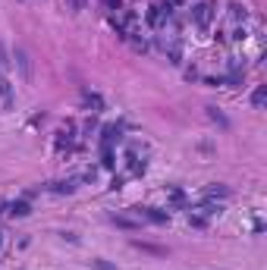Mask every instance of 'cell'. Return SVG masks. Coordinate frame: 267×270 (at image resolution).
Returning <instances> with one entry per match:
<instances>
[{
  "label": "cell",
  "mask_w": 267,
  "mask_h": 270,
  "mask_svg": "<svg viewBox=\"0 0 267 270\" xmlns=\"http://www.w3.org/2000/svg\"><path fill=\"white\" fill-rule=\"evenodd\" d=\"M211 19H214V4L198 0V4L192 7V22H195L198 29H207V26H211Z\"/></svg>",
  "instance_id": "obj_1"
},
{
  "label": "cell",
  "mask_w": 267,
  "mask_h": 270,
  "mask_svg": "<svg viewBox=\"0 0 267 270\" xmlns=\"http://www.w3.org/2000/svg\"><path fill=\"white\" fill-rule=\"evenodd\" d=\"M0 98H4V107H13V85L0 76Z\"/></svg>",
  "instance_id": "obj_2"
},
{
  "label": "cell",
  "mask_w": 267,
  "mask_h": 270,
  "mask_svg": "<svg viewBox=\"0 0 267 270\" xmlns=\"http://www.w3.org/2000/svg\"><path fill=\"white\" fill-rule=\"evenodd\" d=\"M245 19H248V10L245 7H239V4L229 7V22H245Z\"/></svg>",
  "instance_id": "obj_3"
},
{
  "label": "cell",
  "mask_w": 267,
  "mask_h": 270,
  "mask_svg": "<svg viewBox=\"0 0 267 270\" xmlns=\"http://www.w3.org/2000/svg\"><path fill=\"white\" fill-rule=\"evenodd\" d=\"M264 101H267V91H264V85H261V88H254V95H251V104H254V107L261 110V107H264Z\"/></svg>",
  "instance_id": "obj_4"
},
{
  "label": "cell",
  "mask_w": 267,
  "mask_h": 270,
  "mask_svg": "<svg viewBox=\"0 0 267 270\" xmlns=\"http://www.w3.org/2000/svg\"><path fill=\"white\" fill-rule=\"evenodd\" d=\"M85 104H88V107H95V110H104L101 95H91V91H85Z\"/></svg>",
  "instance_id": "obj_5"
},
{
  "label": "cell",
  "mask_w": 267,
  "mask_h": 270,
  "mask_svg": "<svg viewBox=\"0 0 267 270\" xmlns=\"http://www.w3.org/2000/svg\"><path fill=\"white\" fill-rule=\"evenodd\" d=\"M226 195H229L226 185H211V189H207V198H226Z\"/></svg>",
  "instance_id": "obj_6"
},
{
  "label": "cell",
  "mask_w": 267,
  "mask_h": 270,
  "mask_svg": "<svg viewBox=\"0 0 267 270\" xmlns=\"http://www.w3.org/2000/svg\"><path fill=\"white\" fill-rule=\"evenodd\" d=\"M113 223H117V226H126V229H135V226H138V223L129 220V217H113Z\"/></svg>",
  "instance_id": "obj_7"
},
{
  "label": "cell",
  "mask_w": 267,
  "mask_h": 270,
  "mask_svg": "<svg viewBox=\"0 0 267 270\" xmlns=\"http://www.w3.org/2000/svg\"><path fill=\"white\" fill-rule=\"evenodd\" d=\"M85 4H88V0H66V7L73 10V13H82V10H85Z\"/></svg>",
  "instance_id": "obj_8"
},
{
  "label": "cell",
  "mask_w": 267,
  "mask_h": 270,
  "mask_svg": "<svg viewBox=\"0 0 267 270\" xmlns=\"http://www.w3.org/2000/svg\"><path fill=\"white\" fill-rule=\"evenodd\" d=\"M13 214H19V217H26V214H29V204H26V201H19V204H13Z\"/></svg>",
  "instance_id": "obj_9"
},
{
  "label": "cell",
  "mask_w": 267,
  "mask_h": 270,
  "mask_svg": "<svg viewBox=\"0 0 267 270\" xmlns=\"http://www.w3.org/2000/svg\"><path fill=\"white\" fill-rule=\"evenodd\" d=\"M19 66H22V73H26V76H29V57H26V54H22V51H19Z\"/></svg>",
  "instance_id": "obj_10"
},
{
  "label": "cell",
  "mask_w": 267,
  "mask_h": 270,
  "mask_svg": "<svg viewBox=\"0 0 267 270\" xmlns=\"http://www.w3.org/2000/svg\"><path fill=\"white\" fill-rule=\"evenodd\" d=\"M104 7H107V10H120L123 0H104Z\"/></svg>",
  "instance_id": "obj_11"
},
{
  "label": "cell",
  "mask_w": 267,
  "mask_h": 270,
  "mask_svg": "<svg viewBox=\"0 0 267 270\" xmlns=\"http://www.w3.org/2000/svg\"><path fill=\"white\" fill-rule=\"evenodd\" d=\"M10 60H7V51H4V44H0V66H7Z\"/></svg>",
  "instance_id": "obj_12"
},
{
  "label": "cell",
  "mask_w": 267,
  "mask_h": 270,
  "mask_svg": "<svg viewBox=\"0 0 267 270\" xmlns=\"http://www.w3.org/2000/svg\"><path fill=\"white\" fill-rule=\"evenodd\" d=\"M95 267H98V270H113L110 264H104V261H95Z\"/></svg>",
  "instance_id": "obj_13"
},
{
  "label": "cell",
  "mask_w": 267,
  "mask_h": 270,
  "mask_svg": "<svg viewBox=\"0 0 267 270\" xmlns=\"http://www.w3.org/2000/svg\"><path fill=\"white\" fill-rule=\"evenodd\" d=\"M167 4H170V7H176V4H185V0H167Z\"/></svg>",
  "instance_id": "obj_14"
}]
</instances>
